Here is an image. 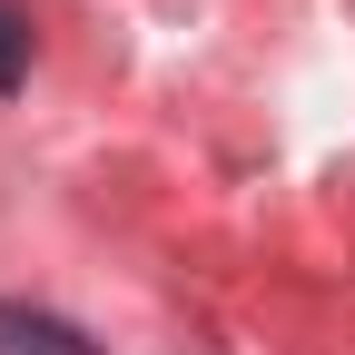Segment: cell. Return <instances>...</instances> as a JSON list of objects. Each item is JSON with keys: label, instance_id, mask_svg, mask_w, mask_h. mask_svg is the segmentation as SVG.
<instances>
[{"label": "cell", "instance_id": "cell-1", "mask_svg": "<svg viewBox=\"0 0 355 355\" xmlns=\"http://www.w3.org/2000/svg\"><path fill=\"white\" fill-rule=\"evenodd\" d=\"M0 355H99L69 316H50V306H10L0 296Z\"/></svg>", "mask_w": 355, "mask_h": 355}, {"label": "cell", "instance_id": "cell-2", "mask_svg": "<svg viewBox=\"0 0 355 355\" xmlns=\"http://www.w3.org/2000/svg\"><path fill=\"white\" fill-rule=\"evenodd\" d=\"M20 79H30V10H10V0H0V99H10Z\"/></svg>", "mask_w": 355, "mask_h": 355}]
</instances>
